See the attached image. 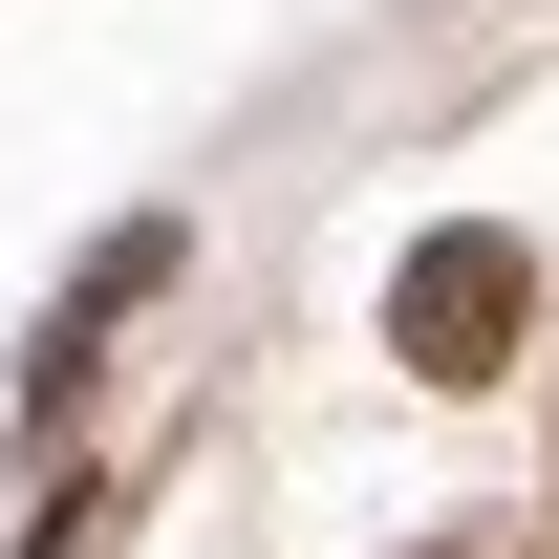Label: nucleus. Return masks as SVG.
Returning a JSON list of instances; mask_svg holds the SVG:
<instances>
[{
	"label": "nucleus",
	"instance_id": "f257e3e1",
	"mask_svg": "<svg viewBox=\"0 0 559 559\" xmlns=\"http://www.w3.org/2000/svg\"><path fill=\"white\" fill-rule=\"evenodd\" d=\"M516 323H538V259H516L495 215L409 237V280H388V345H409L430 388H474V366H516Z\"/></svg>",
	"mask_w": 559,
	"mask_h": 559
},
{
	"label": "nucleus",
	"instance_id": "f03ea898",
	"mask_svg": "<svg viewBox=\"0 0 559 559\" xmlns=\"http://www.w3.org/2000/svg\"><path fill=\"white\" fill-rule=\"evenodd\" d=\"M430 559H495V538H430Z\"/></svg>",
	"mask_w": 559,
	"mask_h": 559
}]
</instances>
